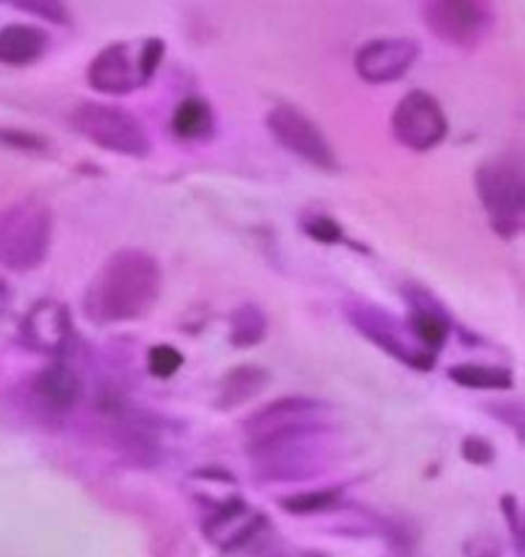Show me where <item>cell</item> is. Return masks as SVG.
Returning <instances> with one entry per match:
<instances>
[{
	"label": "cell",
	"mask_w": 525,
	"mask_h": 557,
	"mask_svg": "<svg viewBox=\"0 0 525 557\" xmlns=\"http://www.w3.org/2000/svg\"><path fill=\"white\" fill-rule=\"evenodd\" d=\"M184 355L181 350L168 344L155 345L148 351L149 373L159 380H169L184 367Z\"/></svg>",
	"instance_id": "24"
},
{
	"label": "cell",
	"mask_w": 525,
	"mask_h": 557,
	"mask_svg": "<svg viewBox=\"0 0 525 557\" xmlns=\"http://www.w3.org/2000/svg\"><path fill=\"white\" fill-rule=\"evenodd\" d=\"M247 448L259 481H308L334 461V423L295 430Z\"/></svg>",
	"instance_id": "2"
},
{
	"label": "cell",
	"mask_w": 525,
	"mask_h": 557,
	"mask_svg": "<svg viewBox=\"0 0 525 557\" xmlns=\"http://www.w3.org/2000/svg\"><path fill=\"white\" fill-rule=\"evenodd\" d=\"M476 194L499 237L515 239L524 230V159L508 151L479 165L475 174Z\"/></svg>",
	"instance_id": "3"
},
{
	"label": "cell",
	"mask_w": 525,
	"mask_h": 557,
	"mask_svg": "<svg viewBox=\"0 0 525 557\" xmlns=\"http://www.w3.org/2000/svg\"><path fill=\"white\" fill-rule=\"evenodd\" d=\"M15 8L30 12L45 21L53 22V24H66L70 21L66 8L60 2H22V4H15Z\"/></svg>",
	"instance_id": "30"
},
{
	"label": "cell",
	"mask_w": 525,
	"mask_h": 557,
	"mask_svg": "<svg viewBox=\"0 0 525 557\" xmlns=\"http://www.w3.org/2000/svg\"><path fill=\"white\" fill-rule=\"evenodd\" d=\"M460 453L462 458L473 466H489L496 459L495 446L485 436L479 435L465 436L460 445Z\"/></svg>",
	"instance_id": "28"
},
{
	"label": "cell",
	"mask_w": 525,
	"mask_h": 557,
	"mask_svg": "<svg viewBox=\"0 0 525 557\" xmlns=\"http://www.w3.org/2000/svg\"><path fill=\"white\" fill-rule=\"evenodd\" d=\"M267 128L273 138L302 161L322 172H338L339 161L321 129L293 106L273 107L267 113Z\"/></svg>",
	"instance_id": "8"
},
{
	"label": "cell",
	"mask_w": 525,
	"mask_h": 557,
	"mask_svg": "<svg viewBox=\"0 0 525 557\" xmlns=\"http://www.w3.org/2000/svg\"><path fill=\"white\" fill-rule=\"evenodd\" d=\"M499 507H501L505 524H508L509 533H511L515 554H517V557H524V513H522L521 502L514 494H504L499 500Z\"/></svg>",
	"instance_id": "25"
},
{
	"label": "cell",
	"mask_w": 525,
	"mask_h": 557,
	"mask_svg": "<svg viewBox=\"0 0 525 557\" xmlns=\"http://www.w3.org/2000/svg\"><path fill=\"white\" fill-rule=\"evenodd\" d=\"M344 492L345 485L316 488V491L290 495V497L283 498L280 505L283 510L292 515L322 513V511H331L341 507Z\"/></svg>",
	"instance_id": "22"
},
{
	"label": "cell",
	"mask_w": 525,
	"mask_h": 557,
	"mask_svg": "<svg viewBox=\"0 0 525 557\" xmlns=\"http://www.w3.org/2000/svg\"><path fill=\"white\" fill-rule=\"evenodd\" d=\"M166 44L161 38H148L143 41L138 50V66L142 74L143 86L151 83L152 77L158 73L162 60H164Z\"/></svg>",
	"instance_id": "26"
},
{
	"label": "cell",
	"mask_w": 525,
	"mask_h": 557,
	"mask_svg": "<svg viewBox=\"0 0 525 557\" xmlns=\"http://www.w3.org/2000/svg\"><path fill=\"white\" fill-rule=\"evenodd\" d=\"M4 139L9 145L19 146V148L37 149L40 148V141L35 136L25 135L21 132H4Z\"/></svg>",
	"instance_id": "31"
},
{
	"label": "cell",
	"mask_w": 525,
	"mask_h": 557,
	"mask_svg": "<svg viewBox=\"0 0 525 557\" xmlns=\"http://www.w3.org/2000/svg\"><path fill=\"white\" fill-rule=\"evenodd\" d=\"M332 423L331 406L313 397H280L267 404L244 423L247 446L259 445L293 430Z\"/></svg>",
	"instance_id": "9"
},
{
	"label": "cell",
	"mask_w": 525,
	"mask_h": 557,
	"mask_svg": "<svg viewBox=\"0 0 525 557\" xmlns=\"http://www.w3.org/2000/svg\"><path fill=\"white\" fill-rule=\"evenodd\" d=\"M73 337L70 309L57 299H41L32 306L21 324V341L30 350L61 355Z\"/></svg>",
	"instance_id": "13"
},
{
	"label": "cell",
	"mask_w": 525,
	"mask_h": 557,
	"mask_svg": "<svg viewBox=\"0 0 525 557\" xmlns=\"http://www.w3.org/2000/svg\"><path fill=\"white\" fill-rule=\"evenodd\" d=\"M269 331V319L260 306L244 302L234 309L230 318V342L236 348L259 345Z\"/></svg>",
	"instance_id": "21"
},
{
	"label": "cell",
	"mask_w": 525,
	"mask_h": 557,
	"mask_svg": "<svg viewBox=\"0 0 525 557\" xmlns=\"http://www.w3.org/2000/svg\"><path fill=\"white\" fill-rule=\"evenodd\" d=\"M266 521V515L254 510L237 495H230L211 504V511L204 520V534L220 549L233 550L249 543Z\"/></svg>",
	"instance_id": "11"
},
{
	"label": "cell",
	"mask_w": 525,
	"mask_h": 557,
	"mask_svg": "<svg viewBox=\"0 0 525 557\" xmlns=\"http://www.w3.org/2000/svg\"><path fill=\"white\" fill-rule=\"evenodd\" d=\"M456 386L473 391H509L514 387V373L499 364L460 363L447 371Z\"/></svg>",
	"instance_id": "20"
},
{
	"label": "cell",
	"mask_w": 525,
	"mask_h": 557,
	"mask_svg": "<svg viewBox=\"0 0 525 557\" xmlns=\"http://www.w3.org/2000/svg\"><path fill=\"white\" fill-rule=\"evenodd\" d=\"M462 557H502L501 543L489 533L473 534L463 543Z\"/></svg>",
	"instance_id": "29"
},
{
	"label": "cell",
	"mask_w": 525,
	"mask_h": 557,
	"mask_svg": "<svg viewBox=\"0 0 525 557\" xmlns=\"http://www.w3.org/2000/svg\"><path fill=\"white\" fill-rule=\"evenodd\" d=\"M419 54L420 45L414 38H378L357 51L355 70L365 83H394L413 67Z\"/></svg>",
	"instance_id": "12"
},
{
	"label": "cell",
	"mask_w": 525,
	"mask_h": 557,
	"mask_svg": "<svg viewBox=\"0 0 525 557\" xmlns=\"http://www.w3.org/2000/svg\"><path fill=\"white\" fill-rule=\"evenodd\" d=\"M403 298L410 308L406 322L414 337L427 351L439 357L452 331V318L445 305L419 283H406Z\"/></svg>",
	"instance_id": "14"
},
{
	"label": "cell",
	"mask_w": 525,
	"mask_h": 557,
	"mask_svg": "<svg viewBox=\"0 0 525 557\" xmlns=\"http://www.w3.org/2000/svg\"><path fill=\"white\" fill-rule=\"evenodd\" d=\"M420 12L434 37L463 51L478 50L491 37L498 18L489 0H427Z\"/></svg>",
	"instance_id": "7"
},
{
	"label": "cell",
	"mask_w": 525,
	"mask_h": 557,
	"mask_svg": "<svg viewBox=\"0 0 525 557\" xmlns=\"http://www.w3.org/2000/svg\"><path fill=\"white\" fill-rule=\"evenodd\" d=\"M87 81L94 90L106 96H129L143 87L138 54L133 57L132 47L126 44L103 48L89 64Z\"/></svg>",
	"instance_id": "15"
},
{
	"label": "cell",
	"mask_w": 525,
	"mask_h": 557,
	"mask_svg": "<svg viewBox=\"0 0 525 557\" xmlns=\"http://www.w3.org/2000/svg\"><path fill=\"white\" fill-rule=\"evenodd\" d=\"M391 132L404 148L424 152L445 139L449 122L436 97L424 90H411L391 115Z\"/></svg>",
	"instance_id": "10"
},
{
	"label": "cell",
	"mask_w": 525,
	"mask_h": 557,
	"mask_svg": "<svg viewBox=\"0 0 525 557\" xmlns=\"http://www.w3.org/2000/svg\"><path fill=\"white\" fill-rule=\"evenodd\" d=\"M300 227H302L303 233H305L309 239L316 240V243L326 244V246L345 244V246L354 247L355 249V243H352V240L345 236L341 224H339L334 218L328 216V214L306 213L305 216L300 220Z\"/></svg>",
	"instance_id": "23"
},
{
	"label": "cell",
	"mask_w": 525,
	"mask_h": 557,
	"mask_svg": "<svg viewBox=\"0 0 525 557\" xmlns=\"http://www.w3.org/2000/svg\"><path fill=\"white\" fill-rule=\"evenodd\" d=\"M162 270L142 249L119 250L87 286L84 311L96 324H120L145 318L161 296Z\"/></svg>",
	"instance_id": "1"
},
{
	"label": "cell",
	"mask_w": 525,
	"mask_h": 557,
	"mask_svg": "<svg viewBox=\"0 0 525 557\" xmlns=\"http://www.w3.org/2000/svg\"><path fill=\"white\" fill-rule=\"evenodd\" d=\"M71 122L87 141L123 158L145 159L152 143L146 126L122 107L84 102L71 113Z\"/></svg>",
	"instance_id": "6"
},
{
	"label": "cell",
	"mask_w": 525,
	"mask_h": 557,
	"mask_svg": "<svg viewBox=\"0 0 525 557\" xmlns=\"http://www.w3.org/2000/svg\"><path fill=\"white\" fill-rule=\"evenodd\" d=\"M53 239V216L40 200H24L0 214V265L30 272L47 260Z\"/></svg>",
	"instance_id": "4"
},
{
	"label": "cell",
	"mask_w": 525,
	"mask_h": 557,
	"mask_svg": "<svg viewBox=\"0 0 525 557\" xmlns=\"http://www.w3.org/2000/svg\"><path fill=\"white\" fill-rule=\"evenodd\" d=\"M344 314L349 324L367 338L375 347L390 355L404 367L416 371L434 370L436 355L427 351L414 337L406 319L398 318L393 312L365 299H351L344 305Z\"/></svg>",
	"instance_id": "5"
},
{
	"label": "cell",
	"mask_w": 525,
	"mask_h": 557,
	"mask_svg": "<svg viewBox=\"0 0 525 557\" xmlns=\"http://www.w3.org/2000/svg\"><path fill=\"white\" fill-rule=\"evenodd\" d=\"M83 393L80 374L64 363L57 361L44 368L32 383V396L44 412L63 416L70 412Z\"/></svg>",
	"instance_id": "16"
},
{
	"label": "cell",
	"mask_w": 525,
	"mask_h": 557,
	"mask_svg": "<svg viewBox=\"0 0 525 557\" xmlns=\"http://www.w3.org/2000/svg\"><path fill=\"white\" fill-rule=\"evenodd\" d=\"M5 302V289L4 286H0V308L4 306Z\"/></svg>",
	"instance_id": "32"
},
{
	"label": "cell",
	"mask_w": 525,
	"mask_h": 557,
	"mask_svg": "<svg viewBox=\"0 0 525 557\" xmlns=\"http://www.w3.org/2000/svg\"><path fill=\"white\" fill-rule=\"evenodd\" d=\"M486 410L492 419L499 420L508 429H512L518 442H524V406H522V403H518V400H515V403H491L486 406Z\"/></svg>",
	"instance_id": "27"
},
{
	"label": "cell",
	"mask_w": 525,
	"mask_h": 557,
	"mask_svg": "<svg viewBox=\"0 0 525 557\" xmlns=\"http://www.w3.org/2000/svg\"><path fill=\"white\" fill-rule=\"evenodd\" d=\"M215 112L202 97H187L172 115V132L182 141H205L215 133Z\"/></svg>",
	"instance_id": "19"
},
{
	"label": "cell",
	"mask_w": 525,
	"mask_h": 557,
	"mask_svg": "<svg viewBox=\"0 0 525 557\" xmlns=\"http://www.w3.org/2000/svg\"><path fill=\"white\" fill-rule=\"evenodd\" d=\"M269 381V373L256 364H241L233 368L218 387V409L233 410L244 406L259 396Z\"/></svg>",
	"instance_id": "18"
},
{
	"label": "cell",
	"mask_w": 525,
	"mask_h": 557,
	"mask_svg": "<svg viewBox=\"0 0 525 557\" xmlns=\"http://www.w3.org/2000/svg\"><path fill=\"white\" fill-rule=\"evenodd\" d=\"M50 47V35L28 24L5 25L0 30V63L22 67L37 63Z\"/></svg>",
	"instance_id": "17"
}]
</instances>
